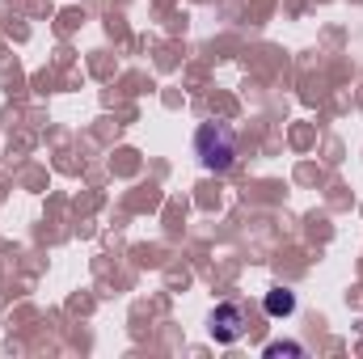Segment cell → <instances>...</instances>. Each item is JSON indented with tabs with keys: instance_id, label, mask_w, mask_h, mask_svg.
<instances>
[{
	"instance_id": "3",
	"label": "cell",
	"mask_w": 363,
	"mask_h": 359,
	"mask_svg": "<svg viewBox=\"0 0 363 359\" xmlns=\"http://www.w3.org/2000/svg\"><path fill=\"white\" fill-rule=\"evenodd\" d=\"M262 309H267V317H291L296 313V292L291 287H271L267 292V300H262Z\"/></svg>"
},
{
	"instance_id": "4",
	"label": "cell",
	"mask_w": 363,
	"mask_h": 359,
	"mask_svg": "<svg viewBox=\"0 0 363 359\" xmlns=\"http://www.w3.org/2000/svg\"><path fill=\"white\" fill-rule=\"evenodd\" d=\"M262 355H267V359H279V355H296V359H300V355H304V347H300V343H271Z\"/></svg>"
},
{
	"instance_id": "2",
	"label": "cell",
	"mask_w": 363,
	"mask_h": 359,
	"mask_svg": "<svg viewBox=\"0 0 363 359\" xmlns=\"http://www.w3.org/2000/svg\"><path fill=\"white\" fill-rule=\"evenodd\" d=\"M207 330H211V338L216 343H237V338H245L250 334V309L241 304V300H224V304H216L211 313H207Z\"/></svg>"
},
{
	"instance_id": "1",
	"label": "cell",
	"mask_w": 363,
	"mask_h": 359,
	"mask_svg": "<svg viewBox=\"0 0 363 359\" xmlns=\"http://www.w3.org/2000/svg\"><path fill=\"white\" fill-rule=\"evenodd\" d=\"M194 153H199L203 170L228 174V170L241 161V140H237V131L224 127V123H203V127L194 131Z\"/></svg>"
}]
</instances>
